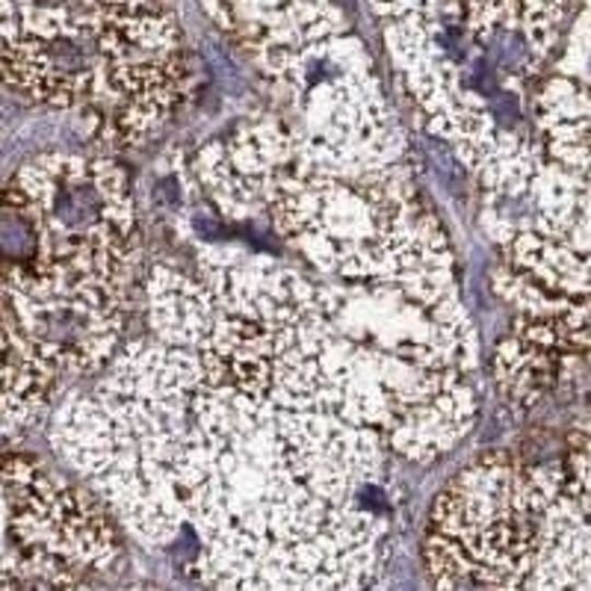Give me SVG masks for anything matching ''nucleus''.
<instances>
[{
	"label": "nucleus",
	"mask_w": 591,
	"mask_h": 591,
	"mask_svg": "<svg viewBox=\"0 0 591 591\" xmlns=\"http://www.w3.org/2000/svg\"><path fill=\"white\" fill-rule=\"evenodd\" d=\"M169 476L217 591H358L373 573L387 523L370 500L384 494L320 471L273 405L201 358Z\"/></svg>",
	"instance_id": "1"
},
{
	"label": "nucleus",
	"mask_w": 591,
	"mask_h": 591,
	"mask_svg": "<svg viewBox=\"0 0 591 591\" xmlns=\"http://www.w3.org/2000/svg\"><path fill=\"white\" fill-rule=\"evenodd\" d=\"M57 387V375L30 352L0 314V441L36 424Z\"/></svg>",
	"instance_id": "6"
},
{
	"label": "nucleus",
	"mask_w": 591,
	"mask_h": 591,
	"mask_svg": "<svg viewBox=\"0 0 591 591\" xmlns=\"http://www.w3.org/2000/svg\"><path fill=\"white\" fill-rule=\"evenodd\" d=\"M426 125L473 169L512 146L530 74L556 36L565 0H370Z\"/></svg>",
	"instance_id": "3"
},
{
	"label": "nucleus",
	"mask_w": 591,
	"mask_h": 591,
	"mask_svg": "<svg viewBox=\"0 0 591 591\" xmlns=\"http://www.w3.org/2000/svg\"><path fill=\"white\" fill-rule=\"evenodd\" d=\"M196 375L193 346L151 332L113 358L95 391L66 396L50 420L54 450L142 542L169 544L187 526L169 462Z\"/></svg>",
	"instance_id": "4"
},
{
	"label": "nucleus",
	"mask_w": 591,
	"mask_h": 591,
	"mask_svg": "<svg viewBox=\"0 0 591 591\" xmlns=\"http://www.w3.org/2000/svg\"><path fill=\"white\" fill-rule=\"evenodd\" d=\"M116 556L113 523L86 491L0 453V591H89Z\"/></svg>",
	"instance_id": "5"
},
{
	"label": "nucleus",
	"mask_w": 591,
	"mask_h": 591,
	"mask_svg": "<svg viewBox=\"0 0 591 591\" xmlns=\"http://www.w3.org/2000/svg\"><path fill=\"white\" fill-rule=\"evenodd\" d=\"M175 0H0V92L71 109L130 146L187 99Z\"/></svg>",
	"instance_id": "2"
}]
</instances>
